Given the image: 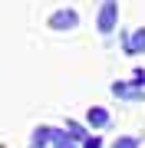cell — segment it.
<instances>
[{"mask_svg":"<svg viewBox=\"0 0 145 148\" xmlns=\"http://www.w3.org/2000/svg\"><path fill=\"white\" fill-rule=\"evenodd\" d=\"M76 27H79V13H76L73 7H59V10H53L49 20H46V30H53V33H73Z\"/></svg>","mask_w":145,"mask_h":148,"instance_id":"cell-1","label":"cell"},{"mask_svg":"<svg viewBox=\"0 0 145 148\" xmlns=\"http://www.w3.org/2000/svg\"><path fill=\"white\" fill-rule=\"evenodd\" d=\"M115 27H119V0H102L99 13H96V30L102 36H109Z\"/></svg>","mask_w":145,"mask_h":148,"instance_id":"cell-2","label":"cell"},{"mask_svg":"<svg viewBox=\"0 0 145 148\" xmlns=\"http://www.w3.org/2000/svg\"><path fill=\"white\" fill-rule=\"evenodd\" d=\"M112 95L122 99V102H142L145 86H139V82H112Z\"/></svg>","mask_w":145,"mask_h":148,"instance_id":"cell-3","label":"cell"},{"mask_svg":"<svg viewBox=\"0 0 145 148\" xmlns=\"http://www.w3.org/2000/svg\"><path fill=\"white\" fill-rule=\"evenodd\" d=\"M109 122H112V115H109V109L106 106H89L86 109V125L89 128H109Z\"/></svg>","mask_w":145,"mask_h":148,"instance_id":"cell-4","label":"cell"},{"mask_svg":"<svg viewBox=\"0 0 145 148\" xmlns=\"http://www.w3.org/2000/svg\"><path fill=\"white\" fill-rule=\"evenodd\" d=\"M122 49L129 56H139V53H145V27H135L129 36L122 40Z\"/></svg>","mask_w":145,"mask_h":148,"instance_id":"cell-5","label":"cell"},{"mask_svg":"<svg viewBox=\"0 0 145 148\" xmlns=\"http://www.w3.org/2000/svg\"><path fill=\"white\" fill-rule=\"evenodd\" d=\"M49 142H53V148H79V142H76V138L66 132V128H53Z\"/></svg>","mask_w":145,"mask_h":148,"instance_id":"cell-6","label":"cell"},{"mask_svg":"<svg viewBox=\"0 0 145 148\" xmlns=\"http://www.w3.org/2000/svg\"><path fill=\"white\" fill-rule=\"evenodd\" d=\"M49 135H53V125H36L33 128V138H30V148H46Z\"/></svg>","mask_w":145,"mask_h":148,"instance_id":"cell-7","label":"cell"},{"mask_svg":"<svg viewBox=\"0 0 145 148\" xmlns=\"http://www.w3.org/2000/svg\"><path fill=\"white\" fill-rule=\"evenodd\" d=\"M66 132H69L76 142H82V138L89 135V125H82V122H76V119H66Z\"/></svg>","mask_w":145,"mask_h":148,"instance_id":"cell-8","label":"cell"},{"mask_svg":"<svg viewBox=\"0 0 145 148\" xmlns=\"http://www.w3.org/2000/svg\"><path fill=\"white\" fill-rule=\"evenodd\" d=\"M112 148H139V138L135 135H119L112 142Z\"/></svg>","mask_w":145,"mask_h":148,"instance_id":"cell-9","label":"cell"},{"mask_svg":"<svg viewBox=\"0 0 145 148\" xmlns=\"http://www.w3.org/2000/svg\"><path fill=\"white\" fill-rule=\"evenodd\" d=\"M79 148H102V138H99V135H86V138L79 142Z\"/></svg>","mask_w":145,"mask_h":148,"instance_id":"cell-10","label":"cell"}]
</instances>
